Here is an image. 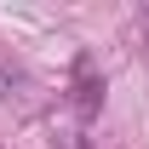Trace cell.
I'll return each instance as SVG.
<instances>
[{
  "mask_svg": "<svg viewBox=\"0 0 149 149\" xmlns=\"http://www.w3.org/2000/svg\"><path fill=\"white\" fill-rule=\"evenodd\" d=\"M69 109L80 115V120H97L103 115V74H97V57L80 52L69 69Z\"/></svg>",
  "mask_w": 149,
  "mask_h": 149,
  "instance_id": "obj_1",
  "label": "cell"
},
{
  "mask_svg": "<svg viewBox=\"0 0 149 149\" xmlns=\"http://www.w3.org/2000/svg\"><path fill=\"white\" fill-rule=\"evenodd\" d=\"M52 149H97V143L86 138V132H74V126H69V132H57V138H52Z\"/></svg>",
  "mask_w": 149,
  "mask_h": 149,
  "instance_id": "obj_2",
  "label": "cell"
}]
</instances>
